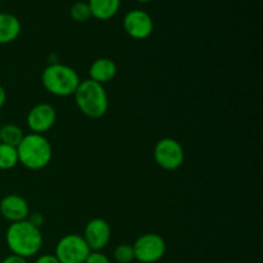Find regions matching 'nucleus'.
<instances>
[{
    "mask_svg": "<svg viewBox=\"0 0 263 263\" xmlns=\"http://www.w3.org/2000/svg\"><path fill=\"white\" fill-rule=\"evenodd\" d=\"M0 213L10 223L27 220L30 216V207L27 200L18 194H9L0 202Z\"/></svg>",
    "mask_w": 263,
    "mask_h": 263,
    "instance_id": "obj_11",
    "label": "nucleus"
},
{
    "mask_svg": "<svg viewBox=\"0 0 263 263\" xmlns=\"http://www.w3.org/2000/svg\"><path fill=\"white\" fill-rule=\"evenodd\" d=\"M69 13H71L72 20L76 22H86L91 18V12H90L87 2H76L71 7Z\"/></svg>",
    "mask_w": 263,
    "mask_h": 263,
    "instance_id": "obj_17",
    "label": "nucleus"
},
{
    "mask_svg": "<svg viewBox=\"0 0 263 263\" xmlns=\"http://www.w3.org/2000/svg\"><path fill=\"white\" fill-rule=\"evenodd\" d=\"M85 239L77 234L64 235L55 247V254L59 263H85L90 253Z\"/></svg>",
    "mask_w": 263,
    "mask_h": 263,
    "instance_id": "obj_6",
    "label": "nucleus"
},
{
    "mask_svg": "<svg viewBox=\"0 0 263 263\" xmlns=\"http://www.w3.org/2000/svg\"><path fill=\"white\" fill-rule=\"evenodd\" d=\"M136 2H139V3H148V2H152V0H136Z\"/></svg>",
    "mask_w": 263,
    "mask_h": 263,
    "instance_id": "obj_24",
    "label": "nucleus"
},
{
    "mask_svg": "<svg viewBox=\"0 0 263 263\" xmlns=\"http://www.w3.org/2000/svg\"><path fill=\"white\" fill-rule=\"evenodd\" d=\"M91 17L99 21H108L120 10L121 0H89L87 2Z\"/></svg>",
    "mask_w": 263,
    "mask_h": 263,
    "instance_id": "obj_14",
    "label": "nucleus"
},
{
    "mask_svg": "<svg viewBox=\"0 0 263 263\" xmlns=\"http://www.w3.org/2000/svg\"><path fill=\"white\" fill-rule=\"evenodd\" d=\"M22 25L12 13H0V45L10 44L20 36Z\"/></svg>",
    "mask_w": 263,
    "mask_h": 263,
    "instance_id": "obj_13",
    "label": "nucleus"
},
{
    "mask_svg": "<svg viewBox=\"0 0 263 263\" xmlns=\"http://www.w3.org/2000/svg\"><path fill=\"white\" fill-rule=\"evenodd\" d=\"M113 257L117 263H131L135 261V254L134 248L130 244H120L115 248Z\"/></svg>",
    "mask_w": 263,
    "mask_h": 263,
    "instance_id": "obj_18",
    "label": "nucleus"
},
{
    "mask_svg": "<svg viewBox=\"0 0 263 263\" xmlns=\"http://www.w3.org/2000/svg\"><path fill=\"white\" fill-rule=\"evenodd\" d=\"M110 235H112V231H110L109 223L103 218H94L86 223L82 238L89 246L90 251L100 252L108 246Z\"/></svg>",
    "mask_w": 263,
    "mask_h": 263,
    "instance_id": "obj_10",
    "label": "nucleus"
},
{
    "mask_svg": "<svg viewBox=\"0 0 263 263\" xmlns=\"http://www.w3.org/2000/svg\"><path fill=\"white\" fill-rule=\"evenodd\" d=\"M154 161L166 171H175L184 164V148L172 138L161 139L154 146Z\"/></svg>",
    "mask_w": 263,
    "mask_h": 263,
    "instance_id": "obj_5",
    "label": "nucleus"
},
{
    "mask_svg": "<svg viewBox=\"0 0 263 263\" xmlns=\"http://www.w3.org/2000/svg\"><path fill=\"white\" fill-rule=\"evenodd\" d=\"M117 74V64L109 58H98L91 63L89 68L90 80L100 85L108 84Z\"/></svg>",
    "mask_w": 263,
    "mask_h": 263,
    "instance_id": "obj_12",
    "label": "nucleus"
},
{
    "mask_svg": "<svg viewBox=\"0 0 263 263\" xmlns=\"http://www.w3.org/2000/svg\"><path fill=\"white\" fill-rule=\"evenodd\" d=\"M18 162L17 148L0 143V170L8 171V170L14 168Z\"/></svg>",
    "mask_w": 263,
    "mask_h": 263,
    "instance_id": "obj_16",
    "label": "nucleus"
},
{
    "mask_svg": "<svg viewBox=\"0 0 263 263\" xmlns=\"http://www.w3.org/2000/svg\"><path fill=\"white\" fill-rule=\"evenodd\" d=\"M122 25L125 32L135 40H145L154 30L151 14L143 9H133L126 13Z\"/></svg>",
    "mask_w": 263,
    "mask_h": 263,
    "instance_id": "obj_8",
    "label": "nucleus"
},
{
    "mask_svg": "<svg viewBox=\"0 0 263 263\" xmlns=\"http://www.w3.org/2000/svg\"><path fill=\"white\" fill-rule=\"evenodd\" d=\"M18 162L32 171L43 170L53 158V148L48 139L40 134H27L17 146Z\"/></svg>",
    "mask_w": 263,
    "mask_h": 263,
    "instance_id": "obj_3",
    "label": "nucleus"
},
{
    "mask_svg": "<svg viewBox=\"0 0 263 263\" xmlns=\"http://www.w3.org/2000/svg\"><path fill=\"white\" fill-rule=\"evenodd\" d=\"M35 263H59V261L54 254H43L36 259Z\"/></svg>",
    "mask_w": 263,
    "mask_h": 263,
    "instance_id": "obj_21",
    "label": "nucleus"
},
{
    "mask_svg": "<svg viewBox=\"0 0 263 263\" xmlns=\"http://www.w3.org/2000/svg\"><path fill=\"white\" fill-rule=\"evenodd\" d=\"M41 82L46 91L51 95L66 98L74 94L81 80L72 67L62 63H53L44 68Z\"/></svg>",
    "mask_w": 263,
    "mask_h": 263,
    "instance_id": "obj_4",
    "label": "nucleus"
},
{
    "mask_svg": "<svg viewBox=\"0 0 263 263\" xmlns=\"http://www.w3.org/2000/svg\"><path fill=\"white\" fill-rule=\"evenodd\" d=\"M57 121V112L53 105L40 103L30 109L27 115V126L32 134L44 135L54 126Z\"/></svg>",
    "mask_w": 263,
    "mask_h": 263,
    "instance_id": "obj_9",
    "label": "nucleus"
},
{
    "mask_svg": "<svg viewBox=\"0 0 263 263\" xmlns=\"http://www.w3.org/2000/svg\"><path fill=\"white\" fill-rule=\"evenodd\" d=\"M135 259L140 263H156L163 258L166 253V241L161 235L154 233L144 234L133 244Z\"/></svg>",
    "mask_w": 263,
    "mask_h": 263,
    "instance_id": "obj_7",
    "label": "nucleus"
},
{
    "mask_svg": "<svg viewBox=\"0 0 263 263\" xmlns=\"http://www.w3.org/2000/svg\"><path fill=\"white\" fill-rule=\"evenodd\" d=\"M77 108L89 118H102L109 108V99L104 85L87 79L80 82L73 94Z\"/></svg>",
    "mask_w": 263,
    "mask_h": 263,
    "instance_id": "obj_2",
    "label": "nucleus"
},
{
    "mask_svg": "<svg viewBox=\"0 0 263 263\" xmlns=\"http://www.w3.org/2000/svg\"><path fill=\"white\" fill-rule=\"evenodd\" d=\"M0 4H2V0H0Z\"/></svg>",
    "mask_w": 263,
    "mask_h": 263,
    "instance_id": "obj_25",
    "label": "nucleus"
},
{
    "mask_svg": "<svg viewBox=\"0 0 263 263\" xmlns=\"http://www.w3.org/2000/svg\"><path fill=\"white\" fill-rule=\"evenodd\" d=\"M2 263H28L27 259L23 258V257L15 256V254H12V256H8L3 259Z\"/></svg>",
    "mask_w": 263,
    "mask_h": 263,
    "instance_id": "obj_22",
    "label": "nucleus"
},
{
    "mask_svg": "<svg viewBox=\"0 0 263 263\" xmlns=\"http://www.w3.org/2000/svg\"><path fill=\"white\" fill-rule=\"evenodd\" d=\"M5 102H7V91H5L4 87L0 85V109L4 107Z\"/></svg>",
    "mask_w": 263,
    "mask_h": 263,
    "instance_id": "obj_23",
    "label": "nucleus"
},
{
    "mask_svg": "<svg viewBox=\"0 0 263 263\" xmlns=\"http://www.w3.org/2000/svg\"><path fill=\"white\" fill-rule=\"evenodd\" d=\"M23 138H25V134L20 126L8 123V125L0 127V141H2V144L17 148L21 141L23 140Z\"/></svg>",
    "mask_w": 263,
    "mask_h": 263,
    "instance_id": "obj_15",
    "label": "nucleus"
},
{
    "mask_svg": "<svg viewBox=\"0 0 263 263\" xmlns=\"http://www.w3.org/2000/svg\"><path fill=\"white\" fill-rule=\"evenodd\" d=\"M5 241L12 254L30 258L37 254L43 247V234L40 229L27 220L10 223L5 233Z\"/></svg>",
    "mask_w": 263,
    "mask_h": 263,
    "instance_id": "obj_1",
    "label": "nucleus"
},
{
    "mask_svg": "<svg viewBox=\"0 0 263 263\" xmlns=\"http://www.w3.org/2000/svg\"><path fill=\"white\" fill-rule=\"evenodd\" d=\"M85 263H110V261L102 252L91 251L89 253V256H87V258L85 259Z\"/></svg>",
    "mask_w": 263,
    "mask_h": 263,
    "instance_id": "obj_19",
    "label": "nucleus"
},
{
    "mask_svg": "<svg viewBox=\"0 0 263 263\" xmlns=\"http://www.w3.org/2000/svg\"><path fill=\"white\" fill-rule=\"evenodd\" d=\"M27 221L30 223H32L33 226H36V228L40 229L41 226H43V223H44V221H45V218H44V216L41 215V213L35 212V213H30V216H28Z\"/></svg>",
    "mask_w": 263,
    "mask_h": 263,
    "instance_id": "obj_20",
    "label": "nucleus"
},
{
    "mask_svg": "<svg viewBox=\"0 0 263 263\" xmlns=\"http://www.w3.org/2000/svg\"><path fill=\"white\" fill-rule=\"evenodd\" d=\"M0 143H2V141H0Z\"/></svg>",
    "mask_w": 263,
    "mask_h": 263,
    "instance_id": "obj_26",
    "label": "nucleus"
}]
</instances>
